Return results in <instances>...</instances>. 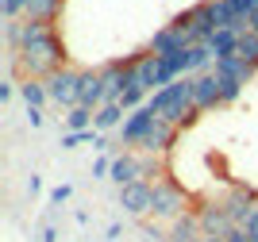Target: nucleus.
Listing matches in <instances>:
<instances>
[{
    "label": "nucleus",
    "instance_id": "obj_1",
    "mask_svg": "<svg viewBox=\"0 0 258 242\" xmlns=\"http://www.w3.org/2000/svg\"><path fill=\"white\" fill-rule=\"evenodd\" d=\"M46 93H50V100L58 108H66V112L77 108V104H81V73L70 69V65L58 69V73H50V77H46Z\"/></svg>",
    "mask_w": 258,
    "mask_h": 242
},
{
    "label": "nucleus",
    "instance_id": "obj_2",
    "mask_svg": "<svg viewBox=\"0 0 258 242\" xmlns=\"http://www.w3.org/2000/svg\"><path fill=\"white\" fill-rule=\"evenodd\" d=\"M185 204H189V196H185L173 181H154V208H151L154 219H170V223L181 219Z\"/></svg>",
    "mask_w": 258,
    "mask_h": 242
},
{
    "label": "nucleus",
    "instance_id": "obj_3",
    "mask_svg": "<svg viewBox=\"0 0 258 242\" xmlns=\"http://www.w3.org/2000/svg\"><path fill=\"white\" fill-rule=\"evenodd\" d=\"M193 46V39H189V31L185 27H177V23H166V27H158V31L151 35V42H147V50L154 54V58H170V54H181Z\"/></svg>",
    "mask_w": 258,
    "mask_h": 242
},
{
    "label": "nucleus",
    "instance_id": "obj_4",
    "mask_svg": "<svg viewBox=\"0 0 258 242\" xmlns=\"http://www.w3.org/2000/svg\"><path fill=\"white\" fill-rule=\"evenodd\" d=\"M154 123H158V116H154L147 104L135 108V112H127V119H123V127H119V142L139 150V146H143V138L151 135V127H154Z\"/></svg>",
    "mask_w": 258,
    "mask_h": 242
},
{
    "label": "nucleus",
    "instance_id": "obj_5",
    "mask_svg": "<svg viewBox=\"0 0 258 242\" xmlns=\"http://www.w3.org/2000/svg\"><path fill=\"white\" fill-rule=\"evenodd\" d=\"M119 208L127 211V215H135V219L151 215V208H154V181H135V185H127V189H119Z\"/></svg>",
    "mask_w": 258,
    "mask_h": 242
},
{
    "label": "nucleus",
    "instance_id": "obj_6",
    "mask_svg": "<svg viewBox=\"0 0 258 242\" xmlns=\"http://www.w3.org/2000/svg\"><path fill=\"white\" fill-rule=\"evenodd\" d=\"M177 127H170L166 119H158V123L151 127V135L143 138V146H139V154H151V158H158V154H170L173 146H177Z\"/></svg>",
    "mask_w": 258,
    "mask_h": 242
},
{
    "label": "nucleus",
    "instance_id": "obj_7",
    "mask_svg": "<svg viewBox=\"0 0 258 242\" xmlns=\"http://www.w3.org/2000/svg\"><path fill=\"white\" fill-rule=\"evenodd\" d=\"M224 208H227V215H231V223L243 227V223L254 215V208H258V192L247 189V185H239V189H231V196L224 200Z\"/></svg>",
    "mask_w": 258,
    "mask_h": 242
},
{
    "label": "nucleus",
    "instance_id": "obj_8",
    "mask_svg": "<svg viewBox=\"0 0 258 242\" xmlns=\"http://www.w3.org/2000/svg\"><path fill=\"white\" fill-rule=\"evenodd\" d=\"M220 31V23H216V12H212V0H201L193 4V23H189V39L197 42H212V35Z\"/></svg>",
    "mask_w": 258,
    "mask_h": 242
},
{
    "label": "nucleus",
    "instance_id": "obj_9",
    "mask_svg": "<svg viewBox=\"0 0 258 242\" xmlns=\"http://www.w3.org/2000/svg\"><path fill=\"white\" fill-rule=\"evenodd\" d=\"M193 104L201 108V112H212V108L224 104V100H220V81H216V73H193Z\"/></svg>",
    "mask_w": 258,
    "mask_h": 242
},
{
    "label": "nucleus",
    "instance_id": "obj_10",
    "mask_svg": "<svg viewBox=\"0 0 258 242\" xmlns=\"http://www.w3.org/2000/svg\"><path fill=\"white\" fill-rule=\"evenodd\" d=\"M197 215H201V227H205L208 238H224V234L235 227V223H231V215H227V208H224V200H220V204H208V208H201Z\"/></svg>",
    "mask_w": 258,
    "mask_h": 242
},
{
    "label": "nucleus",
    "instance_id": "obj_11",
    "mask_svg": "<svg viewBox=\"0 0 258 242\" xmlns=\"http://www.w3.org/2000/svg\"><path fill=\"white\" fill-rule=\"evenodd\" d=\"M81 104L97 112L100 104H108V89H104V77L100 69H81Z\"/></svg>",
    "mask_w": 258,
    "mask_h": 242
},
{
    "label": "nucleus",
    "instance_id": "obj_12",
    "mask_svg": "<svg viewBox=\"0 0 258 242\" xmlns=\"http://www.w3.org/2000/svg\"><path fill=\"white\" fill-rule=\"evenodd\" d=\"M201 238H205V227H201L197 211H185L181 219H173L170 234H166V242H201Z\"/></svg>",
    "mask_w": 258,
    "mask_h": 242
},
{
    "label": "nucleus",
    "instance_id": "obj_13",
    "mask_svg": "<svg viewBox=\"0 0 258 242\" xmlns=\"http://www.w3.org/2000/svg\"><path fill=\"white\" fill-rule=\"evenodd\" d=\"M112 181H116L119 189H127V185L143 181L139 158H135V154H119V158H112Z\"/></svg>",
    "mask_w": 258,
    "mask_h": 242
},
{
    "label": "nucleus",
    "instance_id": "obj_14",
    "mask_svg": "<svg viewBox=\"0 0 258 242\" xmlns=\"http://www.w3.org/2000/svg\"><path fill=\"white\" fill-rule=\"evenodd\" d=\"M216 77H220V81H239V85H247L250 77H254V69H250L247 62H243V58H220V62H216V69H212Z\"/></svg>",
    "mask_w": 258,
    "mask_h": 242
},
{
    "label": "nucleus",
    "instance_id": "obj_15",
    "mask_svg": "<svg viewBox=\"0 0 258 242\" xmlns=\"http://www.w3.org/2000/svg\"><path fill=\"white\" fill-rule=\"evenodd\" d=\"M62 4H66V0H27L23 16H27L31 23H50V27H54V20L62 16Z\"/></svg>",
    "mask_w": 258,
    "mask_h": 242
},
{
    "label": "nucleus",
    "instance_id": "obj_16",
    "mask_svg": "<svg viewBox=\"0 0 258 242\" xmlns=\"http://www.w3.org/2000/svg\"><path fill=\"white\" fill-rule=\"evenodd\" d=\"M123 119H127V108L116 104V100H108V104L97 108V123H93V127L104 135V131H119V127H123Z\"/></svg>",
    "mask_w": 258,
    "mask_h": 242
},
{
    "label": "nucleus",
    "instance_id": "obj_17",
    "mask_svg": "<svg viewBox=\"0 0 258 242\" xmlns=\"http://www.w3.org/2000/svg\"><path fill=\"white\" fill-rule=\"evenodd\" d=\"M216 50V62L220 58H235L239 54V31H231V27H220V31L212 35V42H208Z\"/></svg>",
    "mask_w": 258,
    "mask_h": 242
},
{
    "label": "nucleus",
    "instance_id": "obj_18",
    "mask_svg": "<svg viewBox=\"0 0 258 242\" xmlns=\"http://www.w3.org/2000/svg\"><path fill=\"white\" fill-rule=\"evenodd\" d=\"M20 96H23V104L27 108H43L46 100H50V93H46V81H20Z\"/></svg>",
    "mask_w": 258,
    "mask_h": 242
},
{
    "label": "nucleus",
    "instance_id": "obj_19",
    "mask_svg": "<svg viewBox=\"0 0 258 242\" xmlns=\"http://www.w3.org/2000/svg\"><path fill=\"white\" fill-rule=\"evenodd\" d=\"M93 123H97V112L85 108V104H77V108L66 112V127H70V131H93Z\"/></svg>",
    "mask_w": 258,
    "mask_h": 242
},
{
    "label": "nucleus",
    "instance_id": "obj_20",
    "mask_svg": "<svg viewBox=\"0 0 258 242\" xmlns=\"http://www.w3.org/2000/svg\"><path fill=\"white\" fill-rule=\"evenodd\" d=\"M239 58L250 65V69H258V35H239Z\"/></svg>",
    "mask_w": 258,
    "mask_h": 242
},
{
    "label": "nucleus",
    "instance_id": "obj_21",
    "mask_svg": "<svg viewBox=\"0 0 258 242\" xmlns=\"http://www.w3.org/2000/svg\"><path fill=\"white\" fill-rule=\"evenodd\" d=\"M216 81H220V77H216ZM239 96H243V85L239 81H220V100H224V104H235Z\"/></svg>",
    "mask_w": 258,
    "mask_h": 242
},
{
    "label": "nucleus",
    "instance_id": "obj_22",
    "mask_svg": "<svg viewBox=\"0 0 258 242\" xmlns=\"http://www.w3.org/2000/svg\"><path fill=\"white\" fill-rule=\"evenodd\" d=\"M70 196H74V189H70V185H58V189H50V204H54V208H62Z\"/></svg>",
    "mask_w": 258,
    "mask_h": 242
},
{
    "label": "nucleus",
    "instance_id": "obj_23",
    "mask_svg": "<svg viewBox=\"0 0 258 242\" xmlns=\"http://www.w3.org/2000/svg\"><path fill=\"white\" fill-rule=\"evenodd\" d=\"M23 8H27V0H4V16H8V20H20Z\"/></svg>",
    "mask_w": 258,
    "mask_h": 242
},
{
    "label": "nucleus",
    "instance_id": "obj_24",
    "mask_svg": "<svg viewBox=\"0 0 258 242\" xmlns=\"http://www.w3.org/2000/svg\"><path fill=\"white\" fill-rule=\"evenodd\" d=\"M93 177H112V158H97L93 162Z\"/></svg>",
    "mask_w": 258,
    "mask_h": 242
},
{
    "label": "nucleus",
    "instance_id": "obj_25",
    "mask_svg": "<svg viewBox=\"0 0 258 242\" xmlns=\"http://www.w3.org/2000/svg\"><path fill=\"white\" fill-rule=\"evenodd\" d=\"M243 231H247V238H250V242H258V208H254V215L243 223Z\"/></svg>",
    "mask_w": 258,
    "mask_h": 242
},
{
    "label": "nucleus",
    "instance_id": "obj_26",
    "mask_svg": "<svg viewBox=\"0 0 258 242\" xmlns=\"http://www.w3.org/2000/svg\"><path fill=\"white\" fill-rule=\"evenodd\" d=\"M224 242H250V238H247V231H243V227H231V231L224 234Z\"/></svg>",
    "mask_w": 258,
    "mask_h": 242
},
{
    "label": "nucleus",
    "instance_id": "obj_27",
    "mask_svg": "<svg viewBox=\"0 0 258 242\" xmlns=\"http://www.w3.org/2000/svg\"><path fill=\"white\" fill-rule=\"evenodd\" d=\"M27 123H31V127H43V108H27Z\"/></svg>",
    "mask_w": 258,
    "mask_h": 242
},
{
    "label": "nucleus",
    "instance_id": "obj_28",
    "mask_svg": "<svg viewBox=\"0 0 258 242\" xmlns=\"http://www.w3.org/2000/svg\"><path fill=\"white\" fill-rule=\"evenodd\" d=\"M43 242H58V227H54V223L43 227Z\"/></svg>",
    "mask_w": 258,
    "mask_h": 242
},
{
    "label": "nucleus",
    "instance_id": "obj_29",
    "mask_svg": "<svg viewBox=\"0 0 258 242\" xmlns=\"http://www.w3.org/2000/svg\"><path fill=\"white\" fill-rule=\"evenodd\" d=\"M16 89H20V85H8V81H4V85H0V100H8V96L16 93Z\"/></svg>",
    "mask_w": 258,
    "mask_h": 242
},
{
    "label": "nucleus",
    "instance_id": "obj_30",
    "mask_svg": "<svg viewBox=\"0 0 258 242\" xmlns=\"http://www.w3.org/2000/svg\"><path fill=\"white\" fill-rule=\"evenodd\" d=\"M247 31H250V35H258V8L250 12V20H247Z\"/></svg>",
    "mask_w": 258,
    "mask_h": 242
},
{
    "label": "nucleus",
    "instance_id": "obj_31",
    "mask_svg": "<svg viewBox=\"0 0 258 242\" xmlns=\"http://www.w3.org/2000/svg\"><path fill=\"white\" fill-rule=\"evenodd\" d=\"M39 189H43V181H39V177H35V173H31V181H27V192H31V196H35V192H39Z\"/></svg>",
    "mask_w": 258,
    "mask_h": 242
},
{
    "label": "nucleus",
    "instance_id": "obj_32",
    "mask_svg": "<svg viewBox=\"0 0 258 242\" xmlns=\"http://www.w3.org/2000/svg\"><path fill=\"white\" fill-rule=\"evenodd\" d=\"M201 242H224V238H208V234H205V238H201Z\"/></svg>",
    "mask_w": 258,
    "mask_h": 242
}]
</instances>
